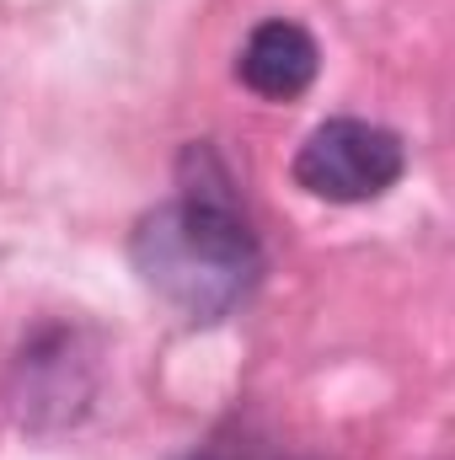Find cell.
Segmentation results:
<instances>
[{
    "label": "cell",
    "instance_id": "6da1fadb",
    "mask_svg": "<svg viewBox=\"0 0 455 460\" xmlns=\"http://www.w3.org/2000/svg\"><path fill=\"white\" fill-rule=\"evenodd\" d=\"M129 262L188 322L230 316L263 279V246L220 188H183L172 204L139 215Z\"/></svg>",
    "mask_w": 455,
    "mask_h": 460
},
{
    "label": "cell",
    "instance_id": "7a4b0ae2",
    "mask_svg": "<svg viewBox=\"0 0 455 460\" xmlns=\"http://www.w3.org/2000/svg\"><path fill=\"white\" fill-rule=\"evenodd\" d=\"M407 172V150L370 118H327L295 150V182L327 204H370Z\"/></svg>",
    "mask_w": 455,
    "mask_h": 460
},
{
    "label": "cell",
    "instance_id": "3957f363",
    "mask_svg": "<svg viewBox=\"0 0 455 460\" xmlns=\"http://www.w3.org/2000/svg\"><path fill=\"white\" fill-rule=\"evenodd\" d=\"M317 70H322L317 38H311L300 22H284V16L252 27V38H246L241 54H236V81H241L246 92L268 97V102H295V97L317 81Z\"/></svg>",
    "mask_w": 455,
    "mask_h": 460
},
{
    "label": "cell",
    "instance_id": "277c9868",
    "mask_svg": "<svg viewBox=\"0 0 455 460\" xmlns=\"http://www.w3.org/2000/svg\"><path fill=\"white\" fill-rule=\"evenodd\" d=\"M183 460H215V456H183Z\"/></svg>",
    "mask_w": 455,
    "mask_h": 460
}]
</instances>
